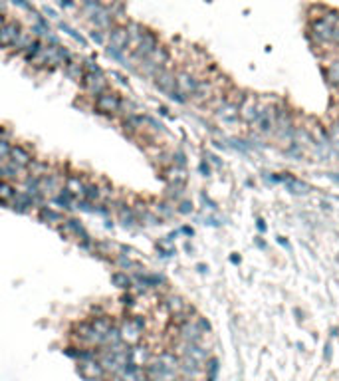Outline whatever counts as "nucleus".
I'll use <instances>...</instances> for the list:
<instances>
[{"instance_id":"f257e3e1","label":"nucleus","mask_w":339,"mask_h":381,"mask_svg":"<svg viewBox=\"0 0 339 381\" xmlns=\"http://www.w3.org/2000/svg\"><path fill=\"white\" fill-rule=\"evenodd\" d=\"M123 97H125L123 93H119L117 89L109 87V89H105L103 93L91 97V109H93L97 115H105V117L113 119L115 113L119 111L121 103H123Z\"/></svg>"},{"instance_id":"f03ea898","label":"nucleus","mask_w":339,"mask_h":381,"mask_svg":"<svg viewBox=\"0 0 339 381\" xmlns=\"http://www.w3.org/2000/svg\"><path fill=\"white\" fill-rule=\"evenodd\" d=\"M161 44V38H159V34L155 32V30H151V28H145V32H143V36H141V40L139 44L133 48V52L127 56V66L133 70L139 62H143L145 58H149L151 54H153V50L157 48Z\"/></svg>"},{"instance_id":"7ed1b4c3","label":"nucleus","mask_w":339,"mask_h":381,"mask_svg":"<svg viewBox=\"0 0 339 381\" xmlns=\"http://www.w3.org/2000/svg\"><path fill=\"white\" fill-rule=\"evenodd\" d=\"M117 326H119V332H121V339L127 341L129 345L139 343L143 334H145V318L143 316H127Z\"/></svg>"},{"instance_id":"20e7f679","label":"nucleus","mask_w":339,"mask_h":381,"mask_svg":"<svg viewBox=\"0 0 339 381\" xmlns=\"http://www.w3.org/2000/svg\"><path fill=\"white\" fill-rule=\"evenodd\" d=\"M80 85H82V89L89 97H95V95H99V93H103L105 89L111 87L109 76L103 70H99V72H85Z\"/></svg>"},{"instance_id":"39448f33","label":"nucleus","mask_w":339,"mask_h":381,"mask_svg":"<svg viewBox=\"0 0 339 381\" xmlns=\"http://www.w3.org/2000/svg\"><path fill=\"white\" fill-rule=\"evenodd\" d=\"M113 214H115V218H117V222L123 226V228H135L139 222H137V218H135V212H133V207H131V203H129L127 199H123V197H117L115 201H113Z\"/></svg>"},{"instance_id":"423d86ee","label":"nucleus","mask_w":339,"mask_h":381,"mask_svg":"<svg viewBox=\"0 0 339 381\" xmlns=\"http://www.w3.org/2000/svg\"><path fill=\"white\" fill-rule=\"evenodd\" d=\"M58 232L64 236V238H68V240H76V242H80V240H84V238H89L91 234L85 230V226L82 224V220L80 218H74V216H68L66 220H64V224L58 228Z\"/></svg>"},{"instance_id":"0eeeda50","label":"nucleus","mask_w":339,"mask_h":381,"mask_svg":"<svg viewBox=\"0 0 339 381\" xmlns=\"http://www.w3.org/2000/svg\"><path fill=\"white\" fill-rule=\"evenodd\" d=\"M127 22L125 24H113L107 30V50H117V52H127Z\"/></svg>"},{"instance_id":"6e6552de","label":"nucleus","mask_w":339,"mask_h":381,"mask_svg":"<svg viewBox=\"0 0 339 381\" xmlns=\"http://www.w3.org/2000/svg\"><path fill=\"white\" fill-rule=\"evenodd\" d=\"M36 216H38L40 222L48 224V226H52V228H56V230H58V228L64 224V220L68 218L66 212L60 211V209H56V207H50L48 203L36 209Z\"/></svg>"},{"instance_id":"1a4fd4ad","label":"nucleus","mask_w":339,"mask_h":381,"mask_svg":"<svg viewBox=\"0 0 339 381\" xmlns=\"http://www.w3.org/2000/svg\"><path fill=\"white\" fill-rule=\"evenodd\" d=\"M175 70L169 66H165V68H161L157 74H155V78L151 80L153 85H155V89L157 91H161L163 95H169L171 91H175L177 89V80H175Z\"/></svg>"},{"instance_id":"9d476101","label":"nucleus","mask_w":339,"mask_h":381,"mask_svg":"<svg viewBox=\"0 0 339 381\" xmlns=\"http://www.w3.org/2000/svg\"><path fill=\"white\" fill-rule=\"evenodd\" d=\"M78 373L84 381H103L107 379L105 369L101 367V363L97 359H85L78 361Z\"/></svg>"},{"instance_id":"9b49d317","label":"nucleus","mask_w":339,"mask_h":381,"mask_svg":"<svg viewBox=\"0 0 339 381\" xmlns=\"http://www.w3.org/2000/svg\"><path fill=\"white\" fill-rule=\"evenodd\" d=\"M282 139H294V115L286 107H276V129Z\"/></svg>"},{"instance_id":"f8f14e48","label":"nucleus","mask_w":339,"mask_h":381,"mask_svg":"<svg viewBox=\"0 0 339 381\" xmlns=\"http://www.w3.org/2000/svg\"><path fill=\"white\" fill-rule=\"evenodd\" d=\"M175 330H177V338L183 339V341H191V343H199L203 339V336H205V332L201 330V326L197 322V316L191 318V320H187L185 324L177 326Z\"/></svg>"},{"instance_id":"ddd939ff","label":"nucleus","mask_w":339,"mask_h":381,"mask_svg":"<svg viewBox=\"0 0 339 381\" xmlns=\"http://www.w3.org/2000/svg\"><path fill=\"white\" fill-rule=\"evenodd\" d=\"M22 30H24V26L18 20L8 18V22L4 26H0V50H10Z\"/></svg>"},{"instance_id":"4468645a","label":"nucleus","mask_w":339,"mask_h":381,"mask_svg":"<svg viewBox=\"0 0 339 381\" xmlns=\"http://www.w3.org/2000/svg\"><path fill=\"white\" fill-rule=\"evenodd\" d=\"M256 129H258V133H262V135H270V133H274V129H276V107H260L258 109V117H256Z\"/></svg>"},{"instance_id":"2eb2a0df","label":"nucleus","mask_w":339,"mask_h":381,"mask_svg":"<svg viewBox=\"0 0 339 381\" xmlns=\"http://www.w3.org/2000/svg\"><path fill=\"white\" fill-rule=\"evenodd\" d=\"M87 177L82 175V173H76V171H68L66 179H64V189L70 191L78 201L84 199V193H85V185H87Z\"/></svg>"},{"instance_id":"dca6fc26","label":"nucleus","mask_w":339,"mask_h":381,"mask_svg":"<svg viewBox=\"0 0 339 381\" xmlns=\"http://www.w3.org/2000/svg\"><path fill=\"white\" fill-rule=\"evenodd\" d=\"M309 34H311L313 42L325 46V44H331L333 26H331V24H327L323 18H313V20H311V32H309Z\"/></svg>"},{"instance_id":"f3484780","label":"nucleus","mask_w":339,"mask_h":381,"mask_svg":"<svg viewBox=\"0 0 339 381\" xmlns=\"http://www.w3.org/2000/svg\"><path fill=\"white\" fill-rule=\"evenodd\" d=\"M34 151L32 149H28L26 145H22V143H12V149H10V161L14 163V165H18L20 169H28V165L34 161Z\"/></svg>"},{"instance_id":"a211bd4d","label":"nucleus","mask_w":339,"mask_h":381,"mask_svg":"<svg viewBox=\"0 0 339 381\" xmlns=\"http://www.w3.org/2000/svg\"><path fill=\"white\" fill-rule=\"evenodd\" d=\"M175 80H177V89H179L181 93H185L187 97H191V95L197 91V85L201 82V80H199L193 72H189V70H177Z\"/></svg>"},{"instance_id":"6ab92c4d","label":"nucleus","mask_w":339,"mask_h":381,"mask_svg":"<svg viewBox=\"0 0 339 381\" xmlns=\"http://www.w3.org/2000/svg\"><path fill=\"white\" fill-rule=\"evenodd\" d=\"M258 109H260L258 97L252 95V93H246V97H244L242 103L238 105V117H240L244 123H254L256 117H258Z\"/></svg>"},{"instance_id":"aec40b11","label":"nucleus","mask_w":339,"mask_h":381,"mask_svg":"<svg viewBox=\"0 0 339 381\" xmlns=\"http://www.w3.org/2000/svg\"><path fill=\"white\" fill-rule=\"evenodd\" d=\"M189 308H193V306H189V302L183 296H179V294H167V296L161 298V310H163L167 316L183 314V312H187Z\"/></svg>"},{"instance_id":"412c9836","label":"nucleus","mask_w":339,"mask_h":381,"mask_svg":"<svg viewBox=\"0 0 339 381\" xmlns=\"http://www.w3.org/2000/svg\"><path fill=\"white\" fill-rule=\"evenodd\" d=\"M113 266H117V270H125L129 274H137V272H143V270H147L135 256H127V254H113L111 256V260H109Z\"/></svg>"},{"instance_id":"4be33fe9","label":"nucleus","mask_w":339,"mask_h":381,"mask_svg":"<svg viewBox=\"0 0 339 381\" xmlns=\"http://www.w3.org/2000/svg\"><path fill=\"white\" fill-rule=\"evenodd\" d=\"M119 129L127 135V137H137L143 131V113H131L119 119Z\"/></svg>"},{"instance_id":"5701e85b","label":"nucleus","mask_w":339,"mask_h":381,"mask_svg":"<svg viewBox=\"0 0 339 381\" xmlns=\"http://www.w3.org/2000/svg\"><path fill=\"white\" fill-rule=\"evenodd\" d=\"M8 207H10L12 211L20 212V214H28V212L36 211L34 199H32L28 193H24V191H16V195H14V199L10 201Z\"/></svg>"},{"instance_id":"b1692460","label":"nucleus","mask_w":339,"mask_h":381,"mask_svg":"<svg viewBox=\"0 0 339 381\" xmlns=\"http://www.w3.org/2000/svg\"><path fill=\"white\" fill-rule=\"evenodd\" d=\"M50 201L56 205V209H60V211H64V212H74L76 211V205H78V199H76L70 191H66L64 187H62Z\"/></svg>"},{"instance_id":"393cba45","label":"nucleus","mask_w":339,"mask_h":381,"mask_svg":"<svg viewBox=\"0 0 339 381\" xmlns=\"http://www.w3.org/2000/svg\"><path fill=\"white\" fill-rule=\"evenodd\" d=\"M62 72L66 74V78H68V80H72V82L80 84V82H82V78H84V74H85L84 58H80V56H72V58H70V62L62 68Z\"/></svg>"},{"instance_id":"a878e982","label":"nucleus","mask_w":339,"mask_h":381,"mask_svg":"<svg viewBox=\"0 0 339 381\" xmlns=\"http://www.w3.org/2000/svg\"><path fill=\"white\" fill-rule=\"evenodd\" d=\"M205 369V365L201 363V361H197V359H193V357H189V355H179V373H183V377H197L201 371Z\"/></svg>"},{"instance_id":"bb28decb","label":"nucleus","mask_w":339,"mask_h":381,"mask_svg":"<svg viewBox=\"0 0 339 381\" xmlns=\"http://www.w3.org/2000/svg\"><path fill=\"white\" fill-rule=\"evenodd\" d=\"M34 40H36V36H34V32H32V30H26V28H24V30L20 32V36L16 38V42L12 44V48L8 50V54H10L12 58H14V56H18V58H22V54H24V52L28 50V46H30V44L34 42Z\"/></svg>"},{"instance_id":"cd10ccee","label":"nucleus","mask_w":339,"mask_h":381,"mask_svg":"<svg viewBox=\"0 0 339 381\" xmlns=\"http://www.w3.org/2000/svg\"><path fill=\"white\" fill-rule=\"evenodd\" d=\"M161 177L165 179L167 185H187V169L179 167V165H169L165 169H161Z\"/></svg>"},{"instance_id":"c85d7f7f","label":"nucleus","mask_w":339,"mask_h":381,"mask_svg":"<svg viewBox=\"0 0 339 381\" xmlns=\"http://www.w3.org/2000/svg\"><path fill=\"white\" fill-rule=\"evenodd\" d=\"M111 284L123 292H129V290H133L135 278H133V274H129L125 270H115V272H111Z\"/></svg>"},{"instance_id":"c756f323","label":"nucleus","mask_w":339,"mask_h":381,"mask_svg":"<svg viewBox=\"0 0 339 381\" xmlns=\"http://www.w3.org/2000/svg\"><path fill=\"white\" fill-rule=\"evenodd\" d=\"M151 211L155 212L161 220H167V218H171L175 212H177V207H175V203H171V201H167V199H161V201H153L151 205Z\"/></svg>"},{"instance_id":"7c9ffc66","label":"nucleus","mask_w":339,"mask_h":381,"mask_svg":"<svg viewBox=\"0 0 339 381\" xmlns=\"http://www.w3.org/2000/svg\"><path fill=\"white\" fill-rule=\"evenodd\" d=\"M216 117L226 121V123H232L238 119V105L230 103V101H222L218 107H216Z\"/></svg>"},{"instance_id":"2f4dec72","label":"nucleus","mask_w":339,"mask_h":381,"mask_svg":"<svg viewBox=\"0 0 339 381\" xmlns=\"http://www.w3.org/2000/svg\"><path fill=\"white\" fill-rule=\"evenodd\" d=\"M97 185H99V199H97V203L113 205V201L117 199V191H115L113 183H109L107 179H103V181H99Z\"/></svg>"},{"instance_id":"473e14b6","label":"nucleus","mask_w":339,"mask_h":381,"mask_svg":"<svg viewBox=\"0 0 339 381\" xmlns=\"http://www.w3.org/2000/svg\"><path fill=\"white\" fill-rule=\"evenodd\" d=\"M52 169H54V165H50L46 159L34 157V161L28 165L26 173H28V175H34V177H38V179H42V177H46Z\"/></svg>"},{"instance_id":"72a5a7b5","label":"nucleus","mask_w":339,"mask_h":381,"mask_svg":"<svg viewBox=\"0 0 339 381\" xmlns=\"http://www.w3.org/2000/svg\"><path fill=\"white\" fill-rule=\"evenodd\" d=\"M305 129H307V133L311 135L313 143H325V141L329 139V133H327V129L321 125L319 121H315V119H311V125H307Z\"/></svg>"},{"instance_id":"f704fd0d","label":"nucleus","mask_w":339,"mask_h":381,"mask_svg":"<svg viewBox=\"0 0 339 381\" xmlns=\"http://www.w3.org/2000/svg\"><path fill=\"white\" fill-rule=\"evenodd\" d=\"M18 187L12 181H4L0 179V205H10V201L14 199Z\"/></svg>"},{"instance_id":"c9c22d12","label":"nucleus","mask_w":339,"mask_h":381,"mask_svg":"<svg viewBox=\"0 0 339 381\" xmlns=\"http://www.w3.org/2000/svg\"><path fill=\"white\" fill-rule=\"evenodd\" d=\"M89 320H91V326H93V330H95L97 334H105L111 326H115V322H113V318H111L109 314L95 316V318H89Z\"/></svg>"},{"instance_id":"e433bc0d","label":"nucleus","mask_w":339,"mask_h":381,"mask_svg":"<svg viewBox=\"0 0 339 381\" xmlns=\"http://www.w3.org/2000/svg\"><path fill=\"white\" fill-rule=\"evenodd\" d=\"M185 187L187 185H167L165 189V199L171 203H179L185 197Z\"/></svg>"},{"instance_id":"4c0bfd02","label":"nucleus","mask_w":339,"mask_h":381,"mask_svg":"<svg viewBox=\"0 0 339 381\" xmlns=\"http://www.w3.org/2000/svg\"><path fill=\"white\" fill-rule=\"evenodd\" d=\"M286 187H288V191L294 193V195H305V193H309V185L303 183V181H299V179H296V177H292V179L286 183Z\"/></svg>"},{"instance_id":"58836bf2","label":"nucleus","mask_w":339,"mask_h":381,"mask_svg":"<svg viewBox=\"0 0 339 381\" xmlns=\"http://www.w3.org/2000/svg\"><path fill=\"white\" fill-rule=\"evenodd\" d=\"M99 199V185L95 181H87L85 185V193H84V201H89V203H97Z\"/></svg>"},{"instance_id":"ea45409f","label":"nucleus","mask_w":339,"mask_h":381,"mask_svg":"<svg viewBox=\"0 0 339 381\" xmlns=\"http://www.w3.org/2000/svg\"><path fill=\"white\" fill-rule=\"evenodd\" d=\"M325 78L331 85H337L339 87V62H331L327 68H325Z\"/></svg>"},{"instance_id":"a19ab883","label":"nucleus","mask_w":339,"mask_h":381,"mask_svg":"<svg viewBox=\"0 0 339 381\" xmlns=\"http://www.w3.org/2000/svg\"><path fill=\"white\" fill-rule=\"evenodd\" d=\"M205 363H207V365H205V371H207V379L214 381V379H216V373H218V359H216V357H209Z\"/></svg>"},{"instance_id":"79ce46f5","label":"nucleus","mask_w":339,"mask_h":381,"mask_svg":"<svg viewBox=\"0 0 339 381\" xmlns=\"http://www.w3.org/2000/svg\"><path fill=\"white\" fill-rule=\"evenodd\" d=\"M119 304L123 306V308H127V310H133L135 306H137V298H135V294L129 290L127 294H123L121 296V300H119Z\"/></svg>"},{"instance_id":"37998d69","label":"nucleus","mask_w":339,"mask_h":381,"mask_svg":"<svg viewBox=\"0 0 339 381\" xmlns=\"http://www.w3.org/2000/svg\"><path fill=\"white\" fill-rule=\"evenodd\" d=\"M10 149H12V141L8 139H0V161L10 157Z\"/></svg>"},{"instance_id":"c03bdc74","label":"nucleus","mask_w":339,"mask_h":381,"mask_svg":"<svg viewBox=\"0 0 339 381\" xmlns=\"http://www.w3.org/2000/svg\"><path fill=\"white\" fill-rule=\"evenodd\" d=\"M173 163L179 165V167H185V165H187V155H185V151L175 149V151H173Z\"/></svg>"},{"instance_id":"a18cd8bd","label":"nucleus","mask_w":339,"mask_h":381,"mask_svg":"<svg viewBox=\"0 0 339 381\" xmlns=\"http://www.w3.org/2000/svg\"><path fill=\"white\" fill-rule=\"evenodd\" d=\"M177 212H181V214H191V212H193V203L187 201V199H181V201L177 203Z\"/></svg>"},{"instance_id":"49530a36","label":"nucleus","mask_w":339,"mask_h":381,"mask_svg":"<svg viewBox=\"0 0 339 381\" xmlns=\"http://www.w3.org/2000/svg\"><path fill=\"white\" fill-rule=\"evenodd\" d=\"M109 78H113L117 84H121V85H129V80H127V76H123L121 72H117V70H111L109 74H107Z\"/></svg>"},{"instance_id":"de8ad7c7","label":"nucleus","mask_w":339,"mask_h":381,"mask_svg":"<svg viewBox=\"0 0 339 381\" xmlns=\"http://www.w3.org/2000/svg\"><path fill=\"white\" fill-rule=\"evenodd\" d=\"M89 312H91V316H89V318H95V316H103V314H107V310H105L101 304H93Z\"/></svg>"},{"instance_id":"09e8293b","label":"nucleus","mask_w":339,"mask_h":381,"mask_svg":"<svg viewBox=\"0 0 339 381\" xmlns=\"http://www.w3.org/2000/svg\"><path fill=\"white\" fill-rule=\"evenodd\" d=\"M230 145H232L234 149L242 151V153H246V151H248V147H246V145H242V141H238V139H230Z\"/></svg>"},{"instance_id":"8fccbe9b","label":"nucleus","mask_w":339,"mask_h":381,"mask_svg":"<svg viewBox=\"0 0 339 381\" xmlns=\"http://www.w3.org/2000/svg\"><path fill=\"white\" fill-rule=\"evenodd\" d=\"M0 139H8V141H12V131H10L8 127L0 125Z\"/></svg>"},{"instance_id":"3c124183","label":"nucleus","mask_w":339,"mask_h":381,"mask_svg":"<svg viewBox=\"0 0 339 381\" xmlns=\"http://www.w3.org/2000/svg\"><path fill=\"white\" fill-rule=\"evenodd\" d=\"M199 169H201V173H203L205 177H209V175H211V167H209V163H207V161H203V163L199 165Z\"/></svg>"},{"instance_id":"603ef678","label":"nucleus","mask_w":339,"mask_h":381,"mask_svg":"<svg viewBox=\"0 0 339 381\" xmlns=\"http://www.w3.org/2000/svg\"><path fill=\"white\" fill-rule=\"evenodd\" d=\"M6 22H8V14H6V12L0 8V26H4Z\"/></svg>"},{"instance_id":"864d4df0","label":"nucleus","mask_w":339,"mask_h":381,"mask_svg":"<svg viewBox=\"0 0 339 381\" xmlns=\"http://www.w3.org/2000/svg\"><path fill=\"white\" fill-rule=\"evenodd\" d=\"M256 226H258V230H260V232H266V222H264V220H258V222H256Z\"/></svg>"},{"instance_id":"5fc2aeb1","label":"nucleus","mask_w":339,"mask_h":381,"mask_svg":"<svg viewBox=\"0 0 339 381\" xmlns=\"http://www.w3.org/2000/svg\"><path fill=\"white\" fill-rule=\"evenodd\" d=\"M159 113H161V115H165V117H169V115H171L169 109H167L165 105H161V107H159Z\"/></svg>"},{"instance_id":"6e6d98bb","label":"nucleus","mask_w":339,"mask_h":381,"mask_svg":"<svg viewBox=\"0 0 339 381\" xmlns=\"http://www.w3.org/2000/svg\"><path fill=\"white\" fill-rule=\"evenodd\" d=\"M183 232L189 234V236H193V228H191V226H183Z\"/></svg>"},{"instance_id":"4d7b16f0","label":"nucleus","mask_w":339,"mask_h":381,"mask_svg":"<svg viewBox=\"0 0 339 381\" xmlns=\"http://www.w3.org/2000/svg\"><path fill=\"white\" fill-rule=\"evenodd\" d=\"M278 240H280V244H284V246H286V248H288V246H290V244H288V240H286V238H282V236H280V238H278Z\"/></svg>"},{"instance_id":"13d9d810","label":"nucleus","mask_w":339,"mask_h":381,"mask_svg":"<svg viewBox=\"0 0 339 381\" xmlns=\"http://www.w3.org/2000/svg\"><path fill=\"white\" fill-rule=\"evenodd\" d=\"M232 262H234V264H238V262H240V256H238V254H234V256H232Z\"/></svg>"},{"instance_id":"bf43d9fd","label":"nucleus","mask_w":339,"mask_h":381,"mask_svg":"<svg viewBox=\"0 0 339 381\" xmlns=\"http://www.w3.org/2000/svg\"><path fill=\"white\" fill-rule=\"evenodd\" d=\"M329 177H331V179H333V181H337V183H339V175H335V173H331V175H329Z\"/></svg>"},{"instance_id":"052dcab7","label":"nucleus","mask_w":339,"mask_h":381,"mask_svg":"<svg viewBox=\"0 0 339 381\" xmlns=\"http://www.w3.org/2000/svg\"><path fill=\"white\" fill-rule=\"evenodd\" d=\"M82 2H99V0H82Z\"/></svg>"}]
</instances>
